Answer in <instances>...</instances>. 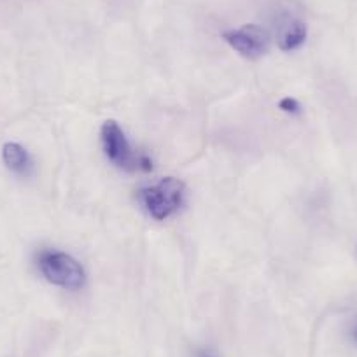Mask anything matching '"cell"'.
<instances>
[{
	"label": "cell",
	"mask_w": 357,
	"mask_h": 357,
	"mask_svg": "<svg viewBox=\"0 0 357 357\" xmlns=\"http://www.w3.org/2000/svg\"><path fill=\"white\" fill-rule=\"evenodd\" d=\"M279 107L282 109L284 112H291V114H298V112H300V109H301V105L298 104V100H294V98L286 97V98H282V100H280Z\"/></svg>",
	"instance_id": "cell-7"
},
{
	"label": "cell",
	"mask_w": 357,
	"mask_h": 357,
	"mask_svg": "<svg viewBox=\"0 0 357 357\" xmlns=\"http://www.w3.org/2000/svg\"><path fill=\"white\" fill-rule=\"evenodd\" d=\"M184 198V184L178 178L167 177L161 178L154 186L144 188L140 191V200L144 207L156 221H165L172 214L178 211L183 205Z\"/></svg>",
	"instance_id": "cell-2"
},
{
	"label": "cell",
	"mask_w": 357,
	"mask_h": 357,
	"mask_svg": "<svg viewBox=\"0 0 357 357\" xmlns=\"http://www.w3.org/2000/svg\"><path fill=\"white\" fill-rule=\"evenodd\" d=\"M102 146L105 156L119 168L125 170H153V161L146 154H135L132 144L126 139L125 132L116 121H105L102 126Z\"/></svg>",
	"instance_id": "cell-1"
},
{
	"label": "cell",
	"mask_w": 357,
	"mask_h": 357,
	"mask_svg": "<svg viewBox=\"0 0 357 357\" xmlns=\"http://www.w3.org/2000/svg\"><path fill=\"white\" fill-rule=\"evenodd\" d=\"M222 39L238 54L249 60H256L266 54L270 47V36L264 29L257 25H243L236 30H228L222 33Z\"/></svg>",
	"instance_id": "cell-4"
},
{
	"label": "cell",
	"mask_w": 357,
	"mask_h": 357,
	"mask_svg": "<svg viewBox=\"0 0 357 357\" xmlns=\"http://www.w3.org/2000/svg\"><path fill=\"white\" fill-rule=\"evenodd\" d=\"M350 336H352V340H354V342L357 343V324H354L352 331H350Z\"/></svg>",
	"instance_id": "cell-8"
},
{
	"label": "cell",
	"mask_w": 357,
	"mask_h": 357,
	"mask_svg": "<svg viewBox=\"0 0 357 357\" xmlns=\"http://www.w3.org/2000/svg\"><path fill=\"white\" fill-rule=\"evenodd\" d=\"M2 158H4L6 167L9 170L16 172V174H26L30 170V167H32L30 156L25 151V147L16 142H8L2 147Z\"/></svg>",
	"instance_id": "cell-6"
},
{
	"label": "cell",
	"mask_w": 357,
	"mask_h": 357,
	"mask_svg": "<svg viewBox=\"0 0 357 357\" xmlns=\"http://www.w3.org/2000/svg\"><path fill=\"white\" fill-rule=\"evenodd\" d=\"M305 39H307V25L300 20L287 18L280 25L277 43H279V47L282 51L298 50L305 43Z\"/></svg>",
	"instance_id": "cell-5"
},
{
	"label": "cell",
	"mask_w": 357,
	"mask_h": 357,
	"mask_svg": "<svg viewBox=\"0 0 357 357\" xmlns=\"http://www.w3.org/2000/svg\"><path fill=\"white\" fill-rule=\"evenodd\" d=\"M39 268L47 282L63 289H81L86 282L84 270L72 256L65 252L46 250L39 257Z\"/></svg>",
	"instance_id": "cell-3"
}]
</instances>
